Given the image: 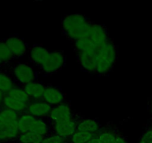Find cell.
Instances as JSON below:
<instances>
[{"label": "cell", "mask_w": 152, "mask_h": 143, "mask_svg": "<svg viewBox=\"0 0 152 143\" xmlns=\"http://www.w3.org/2000/svg\"><path fill=\"white\" fill-rule=\"evenodd\" d=\"M7 95L12 97V98H16L19 101H23V102L25 103H28L30 99V97L25 92V91L24 89H20V88L13 87L10 92H7Z\"/></svg>", "instance_id": "23"}, {"label": "cell", "mask_w": 152, "mask_h": 143, "mask_svg": "<svg viewBox=\"0 0 152 143\" xmlns=\"http://www.w3.org/2000/svg\"><path fill=\"white\" fill-rule=\"evenodd\" d=\"M71 110L66 104H59L50 111V116L53 122L56 123L68 122L71 120Z\"/></svg>", "instance_id": "7"}, {"label": "cell", "mask_w": 152, "mask_h": 143, "mask_svg": "<svg viewBox=\"0 0 152 143\" xmlns=\"http://www.w3.org/2000/svg\"><path fill=\"white\" fill-rule=\"evenodd\" d=\"M77 129V126L75 122L72 120L68 122L56 123L54 125V130L56 135L63 138L72 136Z\"/></svg>", "instance_id": "11"}, {"label": "cell", "mask_w": 152, "mask_h": 143, "mask_svg": "<svg viewBox=\"0 0 152 143\" xmlns=\"http://www.w3.org/2000/svg\"><path fill=\"white\" fill-rule=\"evenodd\" d=\"M62 143H65V142H62Z\"/></svg>", "instance_id": "31"}, {"label": "cell", "mask_w": 152, "mask_h": 143, "mask_svg": "<svg viewBox=\"0 0 152 143\" xmlns=\"http://www.w3.org/2000/svg\"><path fill=\"white\" fill-rule=\"evenodd\" d=\"M99 49H88L80 52L79 53V60L80 64L87 71L94 72L96 70V60Z\"/></svg>", "instance_id": "4"}, {"label": "cell", "mask_w": 152, "mask_h": 143, "mask_svg": "<svg viewBox=\"0 0 152 143\" xmlns=\"http://www.w3.org/2000/svg\"><path fill=\"white\" fill-rule=\"evenodd\" d=\"M4 94L1 91H0V104H1V103L3 102V98H4Z\"/></svg>", "instance_id": "30"}, {"label": "cell", "mask_w": 152, "mask_h": 143, "mask_svg": "<svg viewBox=\"0 0 152 143\" xmlns=\"http://www.w3.org/2000/svg\"><path fill=\"white\" fill-rule=\"evenodd\" d=\"M90 25L91 23L86 18L78 13L68 15L62 22L63 29L67 35L75 40L82 38Z\"/></svg>", "instance_id": "2"}, {"label": "cell", "mask_w": 152, "mask_h": 143, "mask_svg": "<svg viewBox=\"0 0 152 143\" xmlns=\"http://www.w3.org/2000/svg\"><path fill=\"white\" fill-rule=\"evenodd\" d=\"M45 101L49 104H59L64 100V95L59 89L55 87H47L45 91Z\"/></svg>", "instance_id": "12"}, {"label": "cell", "mask_w": 152, "mask_h": 143, "mask_svg": "<svg viewBox=\"0 0 152 143\" xmlns=\"http://www.w3.org/2000/svg\"><path fill=\"white\" fill-rule=\"evenodd\" d=\"M140 143H152V130H148L144 133Z\"/></svg>", "instance_id": "27"}, {"label": "cell", "mask_w": 152, "mask_h": 143, "mask_svg": "<svg viewBox=\"0 0 152 143\" xmlns=\"http://www.w3.org/2000/svg\"><path fill=\"white\" fill-rule=\"evenodd\" d=\"M13 88V80L7 74L0 72V91L5 95Z\"/></svg>", "instance_id": "21"}, {"label": "cell", "mask_w": 152, "mask_h": 143, "mask_svg": "<svg viewBox=\"0 0 152 143\" xmlns=\"http://www.w3.org/2000/svg\"><path fill=\"white\" fill-rule=\"evenodd\" d=\"M19 116L16 112L10 109L4 108L0 110V122L5 123H13L17 122Z\"/></svg>", "instance_id": "19"}, {"label": "cell", "mask_w": 152, "mask_h": 143, "mask_svg": "<svg viewBox=\"0 0 152 143\" xmlns=\"http://www.w3.org/2000/svg\"><path fill=\"white\" fill-rule=\"evenodd\" d=\"M3 104L5 108L10 109L13 110L16 113L22 112L28 108V103L23 102V101H19V100L13 98L5 94L3 98Z\"/></svg>", "instance_id": "13"}, {"label": "cell", "mask_w": 152, "mask_h": 143, "mask_svg": "<svg viewBox=\"0 0 152 143\" xmlns=\"http://www.w3.org/2000/svg\"><path fill=\"white\" fill-rule=\"evenodd\" d=\"M27 110L29 114L34 117H44L50 114L52 108L50 104L45 101H38L28 104Z\"/></svg>", "instance_id": "10"}, {"label": "cell", "mask_w": 152, "mask_h": 143, "mask_svg": "<svg viewBox=\"0 0 152 143\" xmlns=\"http://www.w3.org/2000/svg\"><path fill=\"white\" fill-rule=\"evenodd\" d=\"M63 142V139L58 135L50 136L48 138L45 139L42 143H62Z\"/></svg>", "instance_id": "26"}, {"label": "cell", "mask_w": 152, "mask_h": 143, "mask_svg": "<svg viewBox=\"0 0 152 143\" xmlns=\"http://www.w3.org/2000/svg\"><path fill=\"white\" fill-rule=\"evenodd\" d=\"M46 88L42 83H37V82H31V83L25 84L24 87V90L25 91L29 97L39 99L43 98L45 91Z\"/></svg>", "instance_id": "14"}, {"label": "cell", "mask_w": 152, "mask_h": 143, "mask_svg": "<svg viewBox=\"0 0 152 143\" xmlns=\"http://www.w3.org/2000/svg\"><path fill=\"white\" fill-rule=\"evenodd\" d=\"M48 130V128L45 122L43 120L36 118L35 120L33 122L32 125L31 126L30 132H34L36 133L40 134V135L44 136L46 135Z\"/></svg>", "instance_id": "20"}, {"label": "cell", "mask_w": 152, "mask_h": 143, "mask_svg": "<svg viewBox=\"0 0 152 143\" xmlns=\"http://www.w3.org/2000/svg\"><path fill=\"white\" fill-rule=\"evenodd\" d=\"M36 117L28 114L22 115L18 119V128L21 134L30 132L31 126L33 122L35 120Z\"/></svg>", "instance_id": "16"}, {"label": "cell", "mask_w": 152, "mask_h": 143, "mask_svg": "<svg viewBox=\"0 0 152 143\" xmlns=\"http://www.w3.org/2000/svg\"><path fill=\"white\" fill-rule=\"evenodd\" d=\"M99 124L95 120H93V119H85L77 125V130L94 133L96 132L99 130Z\"/></svg>", "instance_id": "17"}, {"label": "cell", "mask_w": 152, "mask_h": 143, "mask_svg": "<svg viewBox=\"0 0 152 143\" xmlns=\"http://www.w3.org/2000/svg\"><path fill=\"white\" fill-rule=\"evenodd\" d=\"M11 52L9 50L4 42H0V65L3 63H6L12 58Z\"/></svg>", "instance_id": "24"}, {"label": "cell", "mask_w": 152, "mask_h": 143, "mask_svg": "<svg viewBox=\"0 0 152 143\" xmlns=\"http://www.w3.org/2000/svg\"><path fill=\"white\" fill-rule=\"evenodd\" d=\"M9 50L13 57H21L26 53L27 48L22 39L18 37H10L5 40Z\"/></svg>", "instance_id": "9"}, {"label": "cell", "mask_w": 152, "mask_h": 143, "mask_svg": "<svg viewBox=\"0 0 152 143\" xmlns=\"http://www.w3.org/2000/svg\"><path fill=\"white\" fill-rule=\"evenodd\" d=\"M50 54V52L45 48L42 46H35L31 51V58L36 64L42 66L47 60Z\"/></svg>", "instance_id": "15"}, {"label": "cell", "mask_w": 152, "mask_h": 143, "mask_svg": "<svg viewBox=\"0 0 152 143\" xmlns=\"http://www.w3.org/2000/svg\"><path fill=\"white\" fill-rule=\"evenodd\" d=\"M117 52L112 43L107 42L98 51L96 60V70L100 74L106 73L112 68L115 62Z\"/></svg>", "instance_id": "3"}, {"label": "cell", "mask_w": 152, "mask_h": 143, "mask_svg": "<svg viewBox=\"0 0 152 143\" xmlns=\"http://www.w3.org/2000/svg\"><path fill=\"white\" fill-rule=\"evenodd\" d=\"M19 133L18 122L13 123L0 122V142H6L13 139L17 137Z\"/></svg>", "instance_id": "8"}, {"label": "cell", "mask_w": 152, "mask_h": 143, "mask_svg": "<svg viewBox=\"0 0 152 143\" xmlns=\"http://www.w3.org/2000/svg\"><path fill=\"white\" fill-rule=\"evenodd\" d=\"M13 73L16 78L23 84L34 82L35 73L31 66L25 63L16 64L13 69Z\"/></svg>", "instance_id": "5"}, {"label": "cell", "mask_w": 152, "mask_h": 143, "mask_svg": "<svg viewBox=\"0 0 152 143\" xmlns=\"http://www.w3.org/2000/svg\"><path fill=\"white\" fill-rule=\"evenodd\" d=\"M44 139V136L34 132L25 133L19 136V142L20 143H42Z\"/></svg>", "instance_id": "18"}, {"label": "cell", "mask_w": 152, "mask_h": 143, "mask_svg": "<svg viewBox=\"0 0 152 143\" xmlns=\"http://www.w3.org/2000/svg\"><path fill=\"white\" fill-rule=\"evenodd\" d=\"M65 57L60 52H50L47 60L42 66V69L46 73H53L58 71L63 66Z\"/></svg>", "instance_id": "6"}, {"label": "cell", "mask_w": 152, "mask_h": 143, "mask_svg": "<svg viewBox=\"0 0 152 143\" xmlns=\"http://www.w3.org/2000/svg\"><path fill=\"white\" fill-rule=\"evenodd\" d=\"M108 42V36L105 30L97 24H91L88 29L82 38L76 40V48L79 52L88 49H99Z\"/></svg>", "instance_id": "1"}, {"label": "cell", "mask_w": 152, "mask_h": 143, "mask_svg": "<svg viewBox=\"0 0 152 143\" xmlns=\"http://www.w3.org/2000/svg\"><path fill=\"white\" fill-rule=\"evenodd\" d=\"M99 137L104 143H115L116 139L114 133L111 132H104L99 134Z\"/></svg>", "instance_id": "25"}, {"label": "cell", "mask_w": 152, "mask_h": 143, "mask_svg": "<svg viewBox=\"0 0 152 143\" xmlns=\"http://www.w3.org/2000/svg\"><path fill=\"white\" fill-rule=\"evenodd\" d=\"M93 138L94 133L77 130L71 136V141L73 143H87Z\"/></svg>", "instance_id": "22"}, {"label": "cell", "mask_w": 152, "mask_h": 143, "mask_svg": "<svg viewBox=\"0 0 152 143\" xmlns=\"http://www.w3.org/2000/svg\"><path fill=\"white\" fill-rule=\"evenodd\" d=\"M87 143H104V142L100 139V138L98 136V137H94L93 139H91L89 142H88Z\"/></svg>", "instance_id": "28"}, {"label": "cell", "mask_w": 152, "mask_h": 143, "mask_svg": "<svg viewBox=\"0 0 152 143\" xmlns=\"http://www.w3.org/2000/svg\"><path fill=\"white\" fill-rule=\"evenodd\" d=\"M115 143H126V142L121 137H117Z\"/></svg>", "instance_id": "29"}]
</instances>
